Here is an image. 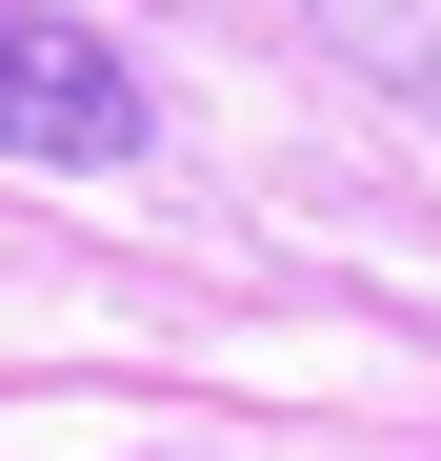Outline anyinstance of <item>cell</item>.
Returning <instances> with one entry per match:
<instances>
[{
  "instance_id": "obj_1",
  "label": "cell",
  "mask_w": 441,
  "mask_h": 461,
  "mask_svg": "<svg viewBox=\"0 0 441 461\" xmlns=\"http://www.w3.org/2000/svg\"><path fill=\"white\" fill-rule=\"evenodd\" d=\"M140 60L81 41V21H40V0H0V161H140Z\"/></svg>"
},
{
  "instance_id": "obj_2",
  "label": "cell",
  "mask_w": 441,
  "mask_h": 461,
  "mask_svg": "<svg viewBox=\"0 0 441 461\" xmlns=\"http://www.w3.org/2000/svg\"><path fill=\"white\" fill-rule=\"evenodd\" d=\"M321 41H341L382 101H441V0H321Z\"/></svg>"
}]
</instances>
